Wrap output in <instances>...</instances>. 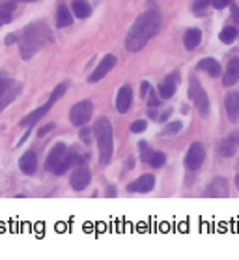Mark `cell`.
Instances as JSON below:
<instances>
[{"mask_svg":"<svg viewBox=\"0 0 239 260\" xmlns=\"http://www.w3.org/2000/svg\"><path fill=\"white\" fill-rule=\"evenodd\" d=\"M161 13L157 10H148L142 15L136 17L133 26L129 28L127 36H125V49L131 53H139L146 47V43L155 38L161 28Z\"/></svg>","mask_w":239,"mask_h":260,"instance_id":"1","label":"cell"},{"mask_svg":"<svg viewBox=\"0 0 239 260\" xmlns=\"http://www.w3.org/2000/svg\"><path fill=\"white\" fill-rule=\"evenodd\" d=\"M54 42L53 30L47 23H32L21 32L19 38V51L23 60H30L36 53Z\"/></svg>","mask_w":239,"mask_h":260,"instance_id":"2","label":"cell"},{"mask_svg":"<svg viewBox=\"0 0 239 260\" xmlns=\"http://www.w3.org/2000/svg\"><path fill=\"white\" fill-rule=\"evenodd\" d=\"M93 133H95L97 146H99V159L103 165H107L112 159V154H114V133H112V125L109 118L99 116L95 120Z\"/></svg>","mask_w":239,"mask_h":260,"instance_id":"3","label":"cell"},{"mask_svg":"<svg viewBox=\"0 0 239 260\" xmlns=\"http://www.w3.org/2000/svg\"><path fill=\"white\" fill-rule=\"evenodd\" d=\"M21 94V84L15 83L8 73L0 71V111H4Z\"/></svg>","mask_w":239,"mask_h":260,"instance_id":"4","label":"cell"},{"mask_svg":"<svg viewBox=\"0 0 239 260\" xmlns=\"http://www.w3.org/2000/svg\"><path fill=\"white\" fill-rule=\"evenodd\" d=\"M189 98L194 101V105L198 109V113L202 116L210 113V98L206 94V90L202 88V84L198 83V79H191V83H189Z\"/></svg>","mask_w":239,"mask_h":260,"instance_id":"5","label":"cell"},{"mask_svg":"<svg viewBox=\"0 0 239 260\" xmlns=\"http://www.w3.org/2000/svg\"><path fill=\"white\" fill-rule=\"evenodd\" d=\"M93 113V105L92 101H79L75 105L71 107L70 111V120L71 124L77 125V127H84V125L90 122Z\"/></svg>","mask_w":239,"mask_h":260,"instance_id":"6","label":"cell"},{"mask_svg":"<svg viewBox=\"0 0 239 260\" xmlns=\"http://www.w3.org/2000/svg\"><path fill=\"white\" fill-rule=\"evenodd\" d=\"M206 159V150L200 142H193L185 155V167L189 171H198Z\"/></svg>","mask_w":239,"mask_h":260,"instance_id":"7","label":"cell"},{"mask_svg":"<svg viewBox=\"0 0 239 260\" xmlns=\"http://www.w3.org/2000/svg\"><path fill=\"white\" fill-rule=\"evenodd\" d=\"M73 165H82V159H81V155L77 154L75 150H67V152H65V155L62 157V161L56 165V169H54L53 172L56 174V176H62V174H65V172L70 171Z\"/></svg>","mask_w":239,"mask_h":260,"instance_id":"8","label":"cell"},{"mask_svg":"<svg viewBox=\"0 0 239 260\" xmlns=\"http://www.w3.org/2000/svg\"><path fill=\"white\" fill-rule=\"evenodd\" d=\"M90 182H92V174H90V171H88L86 167H79L73 174H71V187L75 191H82L86 189L88 185H90Z\"/></svg>","mask_w":239,"mask_h":260,"instance_id":"9","label":"cell"},{"mask_svg":"<svg viewBox=\"0 0 239 260\" xmlns=\"http://www.w3.org/2000/svg\"><path fill=\"white\" fill-rule=\"evenodd\" d=\"M114 66H116V56H114V54H107L105 58L97 64V68L93 70L92 75H90V83H97V81H101Z\"/></svg>","mask_w":239,"mask_h":260,"instance_id":"10","label":"cell"},{"mask_svg":"<svg viewBox=\"0 0 239 260\" xmlns=\"http://www.w3.org/2000/svg\"><path fill=\"white\" fill-rule=\"evenodd\" d=\"M133 105V90L129 84H123L122 88L118 90V98H116V109L120 114H125Z\"/></svg>","mask_w":239,"mask_h":260,"instance_id":"11","label":"cell"},{"mask_svg":"<svg viewBox=\"0 0 239 260\" xmlns=\"http://www.w3.org/2000/svg\"><path fill=\"white\" fill-rule=\"evenodd\" d=\"M153 187H155V178L152 174H142L133 183H129L127 191H131V193H150Z\"/></svg>","mask_w":239,"mask_h":260,"instance_id":"12","label":"cell"},{"mask_svg":"<svg viewBox=\"0 0 239 260\" xmlns=\"http://www.w3.org/2000/svg\"><path fill=\"white\" fill-rule=\"evenodd\" d=\"M65 152H67V148H65L64 142H58V144H54L53 150H51V154L47 155V161H45L47 171L53 172L54 169H56V165H58L60 161H62V157L65 155Z\"/></svg>","mask_w":239,"mask_h":260,"instance_id":"13","label":"cell"},{"mask_svg":"<svg viewBox=\"0 0 239 260\" xmlns=\"http://www.w3.org/2000/svg\"><path fill=\"white\" fill-rule=\"evenodd\" d=\"M178 81H180V73H170L168 77L164 79V83L159 84V95L163 100H168L176 94V86H178Z\"/></svg>","mask_w":239,"mask_h":260,"instance_id":"14","label":"cell"},{"mask_svg":"<svg viewBox=\"0 0 239 260\" xmlns=\"http://www.w3.org/2000/svg\"><path fill=\"white\" fill-rule=\"evenodd\" d=\"M19 169L24 174H34L36 169H38V155H36L34 150H26L23 154V157L19 159Z\"/></svg>","mask_w":239,"mask_h":260,"instance_id":"15","label":"cell"},{"mask_svg":"<svg viewBox=\"0 0 239 260\" xmlns=\"http://www.w3.org/2000/svg\"><path fill=\"white\" fill-rule=\"evenodd\" d=\"M239 148V133H230V135L221 142L219 146V152H221L222 157H232Z\"/></svg>","mask_w":239,"mask_h":260,"instance_id":"16","label":"cell"},{"mask_svg":"<svg viewBox=\"0 0 239 260\" xmlns=\"http://www.w3.org/2000/svg\"><path fill=\"white\" fill-rule=\"evenodd\" d=\"M237 81H239V58H232L228 62L224 75H222V84L224 86H233Z\"/></svg>","mask_w":239,"mask_h":260,"instance_id":"17","label":"cell"},{"mask_svg":"<svg viewBox=\"0 0 239 260\" xmlns=\"http://www.w3.org/2000/svg\"><path fill=\"white\" fill-rule=\"evenodd\" d=\"M224 109L230 122H237L239 118V94L237 92H230L224 100Z\"/></svg>","mask_w":239,"mask_h":260,"instance_id":"18","label":"cell"},{"mask_svg":"<svg viewBox=\"0 0 239 260\" xmlns=\"http://www.w3.org/2000/svg\"><path fill=\"white\" fill-rule=\"evenodd\" d=\"M51 107H53V103H49L47 101L45 105H41L40 109H36V111H32L30 114H26L23 120H21V125H26V127H32V125L38 122V120H41L43 116H45L49 111H51Z\"/></svg>","mask_w":239,"mask_h":260,"instance_id":"19","label":"cell"},{"mask_svg":"<svg viewBox=\"0 0 239 260\" xmlns=\"http://www.w3.org/2000/svg\"><path fill=\"white\" fill-rule=\"evenodd\" d=\"M206 197H228V183L224 178H215L213 182L208 185Z\"/></svg>","mask_w":239,"mask_h":260,"instance_id":"20","label":"cell"},{"mask_svg":"<svg viewBox=\"0 0 239 260\" xmlns=\"http://www.w3.org/2000/svg\"><path fill=\"white\" fill-rule=\"evenodd\" d=\"M15 8H17V0H0V26L12 21V13Z\"/></svg>","mask_w":239,"mask_h":260,"instance_id":"21","label":"cell"},{"mask_svg":"<svg viewBox=\"0 0 239 260\" xmlns=\"http://www.w3.org/2000/svg\"><path fill=\"white\" fill-rule=\"evenodd\" d=\"M200 42H202V32L198 28H189L183 36V45L189 51H194L200 45Z\"/></svg>","mask_w":239,"mask_h":260,"instance_id":"22","label":"cell"},{"mask_svg":"<svg viewBox=\"0 0 239 260\" xmlns=\"http://www.w3.org/2000/svg\"><path fill=\"white\" fill-rule=\"evenodd\" d=\"M73 15L79 19H88L92 15V6L88 0H73V6H71Z\"/></svg>","mask_w":239,"mask_h":260,"instance_id":"23","label":"cell"},{"mask_svg":"<svg viewBox=\"0 0 239 260\" xmlns=\"http://www.w3.org/2000/svg\"><path fill=\"white\" fill-rule=\"evenodd\" d=\"M198 70L206 71V73H210L211 77H219L222 73L221 70V64L217 62L215 58H204V60H200L198 62Z\"/></svg>","mask_w":239,"mask_h":260,"instance_id":"24","label":"cell"},{"mask_svg":"<svg viewBox=\"0 0 239 260\" xmlns=\"http://www.w3.org/2000/svg\"><path fill=\"white\" fill-rule=\"evenodd\" d=\"M71 23H73V12L67 10V6H60L56 12V26L65 28V26H71Z\"/></svg>","mask_w":239,"mask_h":260,"instance_id":"25","label":"cell"},{"mask_svg":"<svg viewBox=\"0 0 239 260\" xmlns=\"http://www.w3.org/2000/svg\"><path fill=\"white\" fill-rule=\"evenodd\" d=\"M237 36H239L237 26H224V28L221 30V34H219V38H221L222 43H232V42H235Z\"/></svg>","mask_w":239,"mask_h":260,"instance_id":"26","label":"cell"},{"mask_svg":"<svg viewBox=\"0 0 239 260\" xmlns=\"http://www.w3.org/2000/svg\"><path fill=\"white\" fill-rule=\"evenodd\" d=\"M164 163H166V155L163 152H152L150 159H148V165H152L153 169H161Z\"/></svg>","mask_w":239,"mask_h":260,"instance_id":"27","label":"cell"},{"mask_svg":"<svg viewBox=\"0 0 239 260\" xmlns=\"http://www.w3.org/2000/svg\"><path fill=\"white\" fill-rule=\"evenodd\" d=\"M65 90H67V83H62V84H58L56 88L53 90V94H51V98H49V103H56V101L62 98V95L65 94Z\"/></svg>","mask_w":239,"mask_h":260,"instance_id":"28","label":"cell"},{"mask_svg":"<svg viewBox=\"0 0 239 260\" xmlns=\"http://www.w3.org/2000/svg\"><path fill=\"white\" fill-rule=\"evenodd\" d=\"M181 127H183V125H181V122H170V124L163 129V133H161V135H176V133H180V131H181Z\"/></svg>","mask_w":239,"mask_h":260,"instance_id":"29","label":"cell"},{"mask_svg":"<svg viewBox=\"0 0 239 260\" xmlns=\"http://www.w3.org/2000/svg\"><path fill=\"white\" fill-rule=\"evenodd\" d=\"M146 127H148L146 120H134L129 129L133 131V133H142V131H146Z\"/></svg>","mask_w":239,"mask_h":260,"instance_id":"30","label":"cell"},{"mask_svg":"<svg viewBox=\"0 0 239 260\" xmlns=\"http://www.w3.org/2000/svg\"><path fill=\"white\" fill-rule=\"evenodd\" d=\"M210 4H213V0H194V4H193V12L194 13H200V12H204L206 8L210 6Z\"/></svg>","mask_w":239,"mask_h":260,"instance_id":"31","label":"cell"},{"mask_svg":"<svg viewBox=\"0 0 239 260\" xmlns=\"http://www.w3.org/2000/svg\"><path fill=\"white\" fill-rule=\"evenodd\" d=\"M139 148H140V159H142V163H148L150 155H152V150L146 146V142H140Z\"/></svg>","mask_w":239,"mask_h":260,"instance_id":"32","label":"cell"},{"mask_svg":"<svg viewBox=\"0 0 239 260\" xmlns=\"http://www.w3.org/2000/svg\"><path fill=\"white\" fill-rule=\"evenodd\" d=\"M53 129H54V124H45L43 127H40V129H38V137H45L47 133H51Z\"/></svg>","mask_w":239,"mask_h":260,"instance_id":"33","label":"cell"},{"mask_svg":"<svg viewBox=\"0 0 239 260\" xmlns=\"http://www.w3.org/2000/svg\"><path fill=\"white\" fill-rule=\"evenodd\" d=\"M150 90H152V86H150L148 81H142V83H140V95H142V98H146V95L150 94Z\"/></svg>","mask_w":239,"mask_h":260,"instance_id":"34","label":"cell"},{"mask_svg":"<svg viewBox=\"0 0 239 260\" xmlns=\"http://www.w3.org/2000/svg\"><path fill=\"white\" fill-rule=\"evenodd\" d=\"M232 4V0H213V6L217 8V10H222V8H226Z\"/></svg>","mask_w":239,"mask_h":260,"instance_id":"35","label":"cell"},{"mask_svg":"<svg viewBox=\"0 0 239 260\" xmlns=\"http://www.w3.org/2000/svg\"><path fill=\"white\" fill-rule=\"evenodd\" d=\"M148 105H150V107H157L159 105V100H157V95H155V92H153V90H150V100H148Z\"/></svg>","mask_w":239,"mask_h":260,"instance_id":"36","label":"cell"},{"mask_svg":"<svg viewBox=\"0 0 239 260\" xmlns=\"http://www.w3.org/2000/svg\"><path fill=\"white\" fill-rule=\"evenodd\" d=\"M19 38H21V32H17V34H12L6 38V45H12L13 42H19Z\"/></svg>","mask_w":239,"mask_h":260,"instance_id":"37","label":"cell"},{"mask_svg":"<svg viewBox=\"0 0 239 260\" xmlns=\"http://www.w3.org/2000/svg\"><path fill=\"white\" fill-rule=\"evenodd\" d=\"M79 135H81V139L84 142H90V131H88L86 127H84V129H81V133H79Z\"/></svg>","mask_w":239,"mask_h":260,"instance_id":"38","label":"cell"},{"mask_svg":"<svg viewBox=\"0 0 239 260\" xmlns=\"http://www.w3.org/2000/svg\"><path fill=\"white\" fill-rule=\"evenodd\" d=\"M232 13H233V19H235V23H239V8L237 6H232Z\"/></svg>","mask_w":239,"mask_h":260,"instance_id":"39","label":"cell"},{"mask_svg":"<svg viewBox=\"0 0 239 260\" xmlns=\"http://www.w3.org/2000/svg\"><path fill=\"white\" fill-rule=\"evenodd\" d=\"M170 114H172V113H170V111H166V113H163V114H161V118H159V120H161V122H164V120H168V116H170Z\"/></svg>","mask_w":239,"mask_h":260,"instance_id":"40","label":"cell"},{"mask_svg":"<svg viewBox=\"0 0 239 260\" xmlns=\"http://www.w3.org/2000/svg\"><path fill=\"white\" fill-rule=\"evenodd\" d=\"M107 197H116V189H114V187H109V191H107Z\"/></svg>","mask_w":239,"mask_h":260,"instance_id":"41","label":"cell"},{"mask_svg":"<svg viewBox=\"0 0 239 260\" xmlns=\"http://www.w3.org/2000/svg\"><path fill=\"white\" fill-rule=\"evenodd\" d=\"M134 167V159L133 157H129V161H127V169H133Z\"/></svg>","mask_w":239,"mask_h":260,"instance_id":"42","label":"cell"},{"mask_svg":"<svg viewBox=\"0 0 239 260\" xmlns=\"http://www.w3.org/2000/svg\"><path fill=\"white\" fill-rule=\"evenodd\" d=\"M235 185H237V189H239V174L235 176Z\"/></svg>","mask_w":239,"mask_h":260,"instance_id":"43","label":"cell"},{"mask_svg":"<svg viewBox=\"0 0 239 260\" xmlns=\"http://www.w3.org/2000/svg\"><path fill=\"white\" fill-rule=\"evenodd\" d=\"M26 2H36V0H26Z\"/></svg>","mask_w":239,"mask_h":260,"instance_id":"44","label":"cell"}]
</instances>
